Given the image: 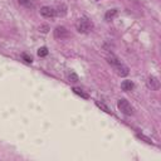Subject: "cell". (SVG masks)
Wrapping results in <instances>:
<instances>
[{"label":"cell","mask_w":161,"mask_h":161,"mask_svg":"<svg viewBox=\"0 0 161 161\" xmlns=\"http://www.w3.org/2000/svg\"><path fill=\"white\" fill-rule=\"evenodd\" d=\"M107 62H108V63L113 67V69L116 70V73H117L118 76L126 77V76L129 74V67L125 66V64L113 54V53H111V54L107 57Z\"/></svg>","instance_id":"cell-1"},{"label":"cell","mask_w":161,"mask_h":161,"mask_svg":"<svg viewBox=\"0 0 161 161\" xmlns=\"http://www.w3.org/2000/svg\"><path fill=\"white\" fill-rule=\"evenodd\" d=\"M76 29L82 33V34H87L89 32H92L93 29V23L88 19L87 16H82L76 22Z\"/></svg>","instance_id":"cell-2"},{"label":"cell","mask_w":161,"mask_h":161,"mask_svg":"<svg viewBox=\"0 0 161 161\" xmlns=\"http://www.w3.org/2000/svg\"><path fill=\"white\" fill-rule=\"evenodd\" d=\"M117 107L120 108V111L125 115H127V116H131L133 113V107L131 106V103L127 101V100H125V98H121L118 100L117 102Z\"/></svg>","instance_id":"cell-3"},{"label":"cell","mask_w":161,"mask_h":161,"mask_svg":"<svg viewBox=\"0 0 161 161\" xmlns=\"http://www.w3.org/2000/svg\"><path fill=\"white\" fill-rule=\"evenodd\" d=\"M69 37V32L67 30V28L64 27H57L54 29V38L56 39H66Z\"/></svg>","instance_id":"cell-4"},{"label":"cell","mask_w":161,"mask_h":161,"mask_svg":"<svg viewBox=\"0 0 161 161\" xmlns=\"http://www.w3.org/2000/svg\"><path fill=\"white\" fill-rule=\"evenodd\" d=\"M146 84H147V87L151 89V91H157V89L160 88V81H159L155 76L149 77V79H147Z\"/></svg>","instance_id":"cell-5"},{"label":"cell","mask_w":161,"mask_h":161,"mask_svg":"<svg viewBox=\"0 0 161 161\" xmlns=\"http://www.w3.org/2000/svg\"><path fill=\"white\" fill-rule=\"evenodd\" d=\"M40 14L44 16V18H54L57 15L56 13V9L52 8V6H43L40 9Z\"/></svg>","instance_id":"cell-6"},{"label":"cell","mask_w":161,"mask_h":161,"mask_svg":"<svg viewBox=\"0 0 161 161\" xmlns=\"http://www.w3.org/2000/svg\"><path fill=\"white\" fill-rule=\"evenodd\" d=\"M117 14H118V10H117V9H111V10H108V11L104 14V19H106L107 22H111V20H113L117 16Z\"/></svg>","instance_id":"cell-7"},{"label":"cell","mask_w":161,"mask_h":161,"mask_svg":"<svg viewBox=\"0 0 161 161\" xmlns=\"http://www.w3.org/2000/svg\"><path fill=\"white\" fill-rule=\"evenodd\" d=\"M121 88L123 89V91L130 92V91H132V89L135 88V84H133L132 81H123V82L121 83Z\"/></svg>","instance_id":"cell-8"},{"label":"cell","mask_w":161,"mask_h":161,"mask_svg":"<svg viewBox=\"0 0 161 161\" xmlns=\"http://www.w3.org/2000/svg\"><path fill=\"white\" fill-rule=\"evenodd\" d=\"M18 3L27 9H34V6H35L34 0H18Z\"/></svg>","instance_id":"cell-9"},{"label":"cell","mask_w":161,"mask_h":161,"mask_svg":"<svg viewBox=\"0 0 161 161\" xmlns=\"http://www.w3.org/2000/svg\"><path fill=\"white\" fill-rule=\"evenodd\" d=\"M72 91H73L76 95H78V96H81L82 98H84V100H88V98H89V96H88L87 93H84V92L82 91V89H81V88H78V87H73Z\"/></svg>","instance_id":"cell-10"},{"label":"cell","mask_w":161,"mask_h":161,"mask_svg":"<svg viewBox=\"0 0 161 161\" xmlns=\"http://www.w3.org/2000/svg\"><path fill=\"white\" fill-rule=\"evenodd\" d=\"M56 13H57L58 15H61V16H64V15L67 14V6H66L64 4H61V5L58 6V9L56 10Z\"/></svg>","instance_id":"cell-11"},{"label":"cell","mask_w":161,"mask_h":161,"mask_svg":"<svg viewBox=\"0 0 161 161\" xmlns=\"http://www.w3.org/2000/svg\"><path fill=\"white\" fill-rule=\"evenodd\" d=\"M96 104L100 107V108H102L104 112H107V113H111V115H112V111L108 108V106H106L103 102H100V101H97V102H96Z\"/></svg>","instance_id":"cell-12"},{"label":"cell","mask_w":161,"mask_h":161,"mask_svg":"<svg viewBox=\"0 0 161 161\" xmlns=\"http://www.w3.org/2000/svg\"><path fill=\"white\" fill-rule=\"evenodd\" d=\"M38 56L39 57H47L48 56V48L47 47H42L38 49Z\"/></svg>","instance_id":"cell-13"},{"label":"cell","mask_w":161,"mask_h":161,"mask_svg":"<svg viewBox=\"0 0 161 161\" xmlns=\"http://www.w3.org/2000/svg\"><path fill=\"white\" fill-rule=\"evenodd\" d=\"M68 79H69L70 82H78V76H77L76 73H70V74L68 76Z\"/></svg>","instance_id":"cell-14"},{"label":"cell","mask_w":161,"mask_h":161,"mask_svg":"<svg viewBox=\"0 0 161 161\" xmlns=\"http://www.w3.org/2000/svg\"><path fill=\"white\" fill-rule=\"evenodd\" d=\"M23 59L27 62V63H32L33 62V58H32V56H29V54H27V53H23Z\"/></svg>","instance_id":"cell-15"},{"label":"cell","mask_w":161,"mask_h":161,"mask_svg":"<svg viewBox=\"0 0 161 161\" xmlns=\"http://www.w3.org/2000/svg\"><path fill=\"white\" fill-rule=\"evenodd\" d=\"M137 137H138V138H142V140H145V141L147 142V144H152V141H151L149 137L144 136V135H140V133H137Z\"/></svg>","instance_id":"cell-16"},{"label":"cell","mask_w":161,"mask_h":161,"mask_svg":"<svg viewBox=\"0 0 161 161\" xmlns=\"http://www.w3.org/2000/svg\"><path fill=\"white\" fill-rule=\"evenodd\" d=\"M39 30H40L42 33H47V32L49 30V27L45 25V24H44V25H40V27H39Z\"/></svg>","instance_id":"cell-17"},{"label":"cell","mask_w":161,"mask_h":161,"mask_svg":"<svg viewBox=\"0 0 161 161\" xmlns=\"http://www.w3.org/2000/svg\"><path fill=\"white\" fill-rule=\"evenodd\" d=\"M96 2H97V0H96Z\"/></svg>","instance_id":"cell-18"}]
</instances>
